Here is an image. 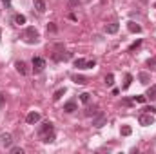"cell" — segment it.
<instances>
[{
  "instance_id": "obj_1",
  "label": "cell",
  "mask_w": 156,
  "mask_h": 154,
  "mask_svg": "<svg viewBox=\"0 0 156 154\" xmlns=\"http://www.w3.org/2000/svg\"><path fill=\"white\" fill-rule=\"evenodd\" d=\"M38 136L42 138V142H45V143L55 142V132H53V123L51 121H44L42 123V127L38 131Z\"/></svg>"
},
{
  "instance_id": "obj_2",
  "label": "cell",
  "mask_w": 156,
  "mask_h": 154,
  "mask_svg": "<svg viewBox=\"0 0 156 154\" xmlns=\"http://www.w3.org/2000/svg\"><path fill=\"white\" fill-rule=\"evenodd\" d=\"M22 38H24L26 44H37L38 38H40V35H38V31H37L35 27H27V29L22 33Z\"/></svg>"
},
{
  "instance_id": "obj_3",
  "label": "cell",
  "mask_w": 156,
  "mask_h": 154,
  "mask_svg": "<svg viewBox=\"0 0 156 154\" xmlns=\"http://www.w3.org/2000/svg\"><path fill=\"white\" fill-rule=\"evenodd\" d=\"M31 64H33V71H35V73H42V71H44V67H45V60H44V58H40V56H35Z\"/></svg>"
},
{
  "instance_id": "obj_4",
  "label": "cell",
  "mask_w": 156,
  "mask_h": 154,
  "mask_svg": "<svg viewBox=\"0 0 156 154\" xmlns=\"http://www.w3.org/2000/svg\"><path fill=\"white\" fill-rule=\"evenodd\" d=\"M140 125H144V127H147V125H153V121H154V118L151 113H144V114H140Z\"/></svg>"
},
{
  "instance_id": "obj_5",
  "label": "cell",
  "mask_w": 156,
  "mask_h": 154,
  "mask_svg": "<svg viewBox=\"0 0 156 154\" xmlns=\"http://www.w3.org/2000/svg\"><path fill=\"white\" fill-rule=\"evenodd\" d=\"M105 121H107V116L104 114V113H98V114L93 118V125H94V127H104Z\"/></svg>"
},
{
  "instance_id": "obj_6",
  "label": "cell",
  "mask_w": 156,
  "mask_h": 154,
  "mask_svg": "<svg viewBox=\"0 0 156 154\" xmlns=\"http://www.w3.org/2000/svg\"><path fill=\"white\" fill-rule=\"evenodd\" d=\"M26 121H27L29 125H35V123H38V121H40V113H35V111H31L29 114L26 116Z\"/></svg>"
},
{
  "instance_id": "obj_7",
  "label": "cell",
  "mask_w": 156,
  "mask_h": 154,
  "mask_svg": "<svg viewBox=\"0 0 156 154\" xmlns=\"http://www.w3.org/2000/svg\"><path fill=\"white\" fill-rule=\"evenodd\" d=\"M0 143H2L4 147H11V143H13V138H11V134L4 132V134L0 136Z\"/></svg>"
},
{
  "instance_id": "obj_8",
  "label": "cell",
  "mask_w": 156,
  "mask_h": 154,
  "mask_svg": "<svg viewBox=\"0 0 156 154\" xmlns=\"http://www.w3.org/2000/svg\"><path fill=\"white\" fill-rule=\"evenodd\" d=\"M118 29H120V26H118L116 22H111V24L105 26V33L107 35H115V33H118Z\"/></svg>"
},
{
  "instance_id": "obj_9",
  "label": "cell",
  "mask_w": 156,
  "mask_h": 154,
  "mask_svg": "<svg viewBox=\"0 0 156 154\" xmlns=\"http://www.w3.org/2000/svg\"><path fill=\"white\" fill-rule=\"evenodd\" d=\"M15 67H16V71H18L22 76H26V75H27V65H26V62H22V60H20V62H16V64H15Z\"/></svg>"
},
{
  "instance_id": "obj_10",
  "label": "cell",
  "mask_w": 156,
  "mask_h": 154,
  "mask_svg": "<svg viewBox=\"0 0 156 154\" xmlns=\"http://www.w3.org/2000/svg\"><path fill=\"white\" fill-rule=\"evenodd\" d=\"M127 29L131 31V33H142V26H138L136 22H127Z\"/></svg>"
},
{
  "instance_id": "obj_11",
  "label": "cell",
  "mask_w": 156,
  "mask_h": 154,
  "mask_svg": "<svg viewBox=\"0 0 156 154\" xmlns=\"http://www.w3.org/2000/svg\"><path fill=\"white\" fill-rule=\"evenodd\" d=\"M64 111L66 113H75V111H78L76 109V102H67V103H64Z\"/></svg>"
},
{
  "instance_id": "obj_12",
  "label": "cell",
  "mask_w": 156,
  "mask_h": 154,
  "mask_svg": "<svg viewBox=\"0 0 156 154\" xmlns=\"http://www.w3.org/2000/svg\"><path fill=\"white\" fill-rule=\"evenodd\" d=\"M33 5H35V9L38 13H44L45 11V2L44 0H33Z\"/></svg>"
},
{
  "instance_id": "obj_13",
  "label": "cell",
  "mask_w": 156,
  "mask_h": 154,
  "mask_svg": "<svg viewBox=\"0 0 156 154\" xmlns=\"http://www.w3.org/2000/svg\"><path fill=\"white\" fill-rule=\"evenodd\" d=\"M138 80H140V83L147 85V83L151 82V75H149V73H140V75H138Z\"/></svg>"
},
{
  "instance_id": "obj_14",
  "label": "cell",
  "mask_w": 156,
  "mask_h": 154,
  "mask_svg": "<svg viewBox=\"0 0 156 154\" xmlns=\"http://www.w3.org/2000/svg\"><path fill=\"white\" fill-rule=\"evenodd\" d=\"M13 22H15L16 26H24V24H26V16H24V15H15V16H13Z\"/></svg>"
},
{
  "instance_id": "obj_15",
  "label": "cell",
  "mask_w": 156,
  "mask_h": 154,
  "mask_svg": "<svg viewBox=\"0 0 156 154\" xmlns=\"http://www.w3.org/2000/svg\"><path fill=\"white\" fill-rule=\"evenodd\" d=\"M149 100H156V85H151L149 89H147V94H145Z\"/></svg>"
},
{
  "instance_id": "obj_16",
  "label": "cell",
  "mask_w": 156,
  "mask_h": 154,
  "mask_svg": "<svg viewBox=\"0 0 156 154\" xmlns=\"http://www.w3.org/2000/svg\"><path fill=\"white\" fill-rule=\"evenodd\" d=\"M85 64H87V60H83V58H76L75 60V67L76 69H85Z\"/></svg>"
},
{
  "instance_id": "obj_17",
  "label": "cell",
  "mask_w": 156,
  "mask_h": 154,
  "mask_svg": "<svg viewBox=\"0 0 156 154\" xmlns=\"http://www.w3.org/2000/svg\"><path fill=\"white\" fill-rule=\"evenodd\" d=\"M69 58H71V53H62V54H55V60H58V62H60V60H64V62H66V60H69Z\"/></svg>"
},
{
  "instance_id": "obj_18",
  "label": "cell",
  "mask_w": 156,
  "mask_h": 154,
  "mask_svg": "<svg viewBox=\"0 0 156 154\" xmlns=\"http://www.w3.org/2000/svg\"><path fill=\"white\" fill-rule=\"evenodd\" d=\"M64 94H66V89L62 87V89H58V91L55 93V96H53V100H55V102H58V100H60V98H62Z\"/></svg>"
},
{
  "instance_id": "obj_19",
  "label": "cell",
  "mask_w": 156,
  "mask_h": 154,
  "mask_svg": "<svg viewBox=\"0 0 156 154\" xmlns=\"http://www.w3.org/2000/svg\"><path fill=\"white\" fill-rule=\"evenodd\" d=\"M133 83V75H125V82H123V89H129Z\"/></svg>"
},
{
  "instance_id": "obj_20",
  "label": "cell",
  "mask_w": 156,
  "mask_h": 154,
  "mask_svg": "<svg viewBox=\"0 0 156 154\" xmlns=\"http://www.w3.org/2000/svg\"><path fill=\"white\" fill-rule=\"evenodd\" d=\"M73 80H75V83H78V85H85L87 83V78L85 76H75Z\"/></svg>"
},
{
  "instance_id": "obj_21",
  "label": "cell",
  "mask_w": 156,
  "mask_h": 154,
  "mask_svg": "<svg viewBox=\"0 0 156 154\" xmlns=\"http://www.w3.org/2000/svg\"><path fill=\"white\" fill-rule=\"evenodd\" d=\"M113 83H115V76L109 73V75L105 76V85H107V87H113Z\"/></svg>"
},
{
  "instance_id": "obj_22",
  "label": "cell",
  "mask_w": 156,
  "mask_h": 154,
  "mask_svg": "<svg viewBox=\"0 0 156 154\" xmlns=\"http://www.w3.org/2000/svg\"><path fill=\"white\" fill-rule=\"evenodd\" d=\"M89 98H91V94H89V93H82V94H80V102H83V103H87V102H89Z\"/></svg>"
},
{
  "instance_id": "obj_23",
  "label": "cell",
  "mask_w": 156,
  "mask_h": 154,
  "mask_svg": "<svg viewBox=\"0 0 156 154\" xmlns=\"http://www.w3.org/2000/svg\"><path fill=\"white\" fill-rule=\"evenodd\" d=\"M131 132H133V129H131L129 125H123V127H122V134H123V136H129Z\"/></svg>"
},
{
  "instance_id": "obj_24",
  "label": "cell",
  "mask_w": 156,
  "mask_h": 154,
  "mask_svg": "<svg viewBox=\"0 0 156 154\" xmlns=\"http://www.w3.org/2000/svg\"><path fill=\"white\" fill-rule=\"evenodd\" d=\"M140 45H142V40H136L134 44H131V47H129V51H134V49H136V47H140Z\"/></svg>"
},
{
  "instance_id": "obj_25",
  "label": "cell",
  "mask_w": 156,
  "mask_h": 154,
  "mask_svg": "<svg viewBox=\"0 0 156 154\" xmlns=\"http://www.w3.org/2000/svg\"><path fill=\"white\" fill-rule=\"evenodd\" d=\"M145 100H147V96H134V102H138V103H145Z\"/></svg>"
},
{
  "instance_id": "obj_26",
  "label": "cell",
  "mask_w": 156,
  "mask_h": 154,
  "mask_svg": "<svg viewBox=\"0 0 156 154\" xmlns=\"http://www.w3.org/2000/svg\"><path fill=\"white\" fill-rule=\"evenodd\" d=\"M147 65H149L151 69H156V58H149V60H147Z\"/></svg>"
},
{
  "instance_id": "obj_27",
  "label": "cell",
  "mask_w": 156,
  "mask_h": 154,
  "mask_svg": "<svg viewBox=\"0 0 156 154\" xmlns=\"http://www.w3.org/2000/svg\"><path fill=\"white\" fill-rule=\"evenodd\" d=\"M96 65V62L94 60H87V64H85V69H93Z\"/></svg>"
},
{
  "instance_id": "obj_28",
  "label": "cell",
  "mask_w": 156,
  "mask_h": 154,
  "mask_svg": "<svg viewBox=\"0 0 156 154\" xmlns=\"http://www.w3.org/2000/svg\"><path fill=\"white\" fill-rule=\"evenodd\" d=\"M11 152L13 154H24V149H20V147H11Z\"/></svg>"
},
{
  "instance_id": "obj_29",
  "label": "cell",
  "mask_w": 156,
  "mask_h": 154,
  "mask_svg": "<svg viewBox=\"0 0 156 154\" xmlns=\"http://www.w3.org/2000/svg\"><path fill=\"white\" fill-rule=\"evenodd\" d=\"M4 103H5V96L0 93V111H2V107H4Z\"/></svg>"
},
{
  "instance_id": "obj_30",
  "label": "cell",
  "mask_w": 156,
  "mask_h": 154,
  "mask_svg": "<svg viewBox=\"0 0 156 154\" xmlns=\"http://www.w3.org/2000/svg\"><path fill=\"white\" fill-rule=\"evenodd\" d=\"M47 31L55 33V31H56V26H55V24H49V26H47Z\"/></svg>"
},
{
  "instance_id": "obj_31",
  "label": "cell",
  "mask_w": 156,
  "mask_h": 154,
  "mask_svg": "<svg viewBox=\"0 0 156 154\" xmlns=\"http://www.w3.org/2000/svg\"><path fill=\"white\" fill-rule=\"evenodd\" d=\"M144 111H145V113H151V114H153V113H156L154 107H144Z\"/></svg>"
},
{
  "instance_id": "obj_32",
  "label": "cell",
  "mask_w": 156,
  "mask_h": 154,
  "mask_svg": "<svg viewBox=\"0 0 156 154\" xmlns=\"http://www.w3.org/2000/svg\"><path fill=\"white\" fill-rule=\"evenodd\" d=\"M78 2H80V0H69V7H75V5H78Z\"/></svg>"
}]
</instances>
